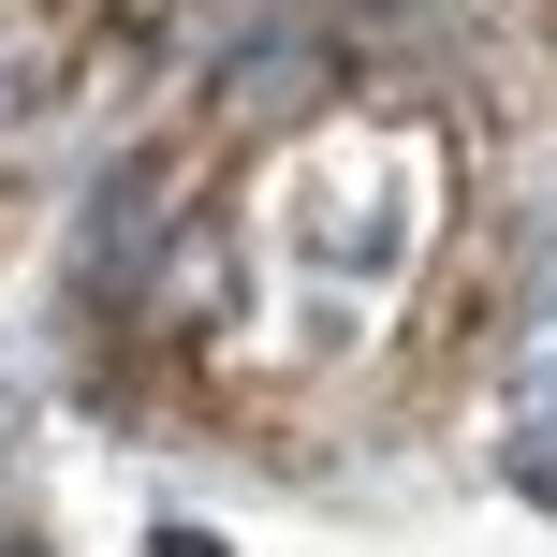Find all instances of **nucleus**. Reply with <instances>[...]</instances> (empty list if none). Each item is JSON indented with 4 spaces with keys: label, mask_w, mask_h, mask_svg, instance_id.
I'll return each mask as SVG.
<instances>
[{
    "label": "nucleus",
    "mask_w": 557,
    "mask_h": 557,
    "mask_svg": "<svg viewBox=\"0 0 557 557\" xmlns=\"http://www.w3.org/2000/svg\"><path fill=\"white\" fill-rule=\"evenodd\" d=\"M425 206H441V176H425L411 133H382V117H294V147L250 191V235L221 264H264L294 294H323V308H382L411 278V250H425Z\"/></svg>",
    "instance_id": "f257e3e1"
},
{
    "label": "nucleus",
    "mask_w": 557,
    "mask_h": 557,
    "mask_svg": "<svg viewBox=\"0 0 557 557\" xmlns=\"http://www.w3.org/2000/svg\"><path fill=\"white\" fill-rule=\"evenodd\" d=\"M162 221H176V176L162 162H117L103 191H88V235H74V294L88 308H162Z\"/></svg>",
    "instance_id": "f03ea898"
},
{
    "label": "nucleus",
    "mask_w": 557,
    "mask_h": 557,
    "mask_svg": "<svg viewBox=\"0 0 557 557\" xmlns=\"http://www.w3.org/2000/svg\"><path fill=\"white\" fill-rule=\"evenodd\" d=\"M59 0H0V147H29V117L59 103Z\"/></svg>",
    "instance_id": "7ed1b4c3"
},
{
    "label": "nucleus",
    "mask_w": 557,
    "mask_h": 557,
    "mask_svg": "<svg viewBox=\"0 0 557 557\" xmlns=\"http://www.w3.org/2000/svg\"><path fill=\"white\" fill-rule=\"evenodd\" d=\"M513 484H529V499H557V382L513 396Z\"/></svg>",
    "instance_id": "20e7f679"
},
{
    "label": "nucleus",
    "mask_w": 557,
    "mask_h": 557,
    "mask_svg": "<svg viewBox=\"0 0 557 557\" xmlns=\"http://www.w3.org/2000/svg\"><path fill=\"white\" fill-rule=\"evenodd\" d=\"M0 557H45V543H0Z\"/></svg>",
    "instance_id": "39448f33"
}]
</instances>
